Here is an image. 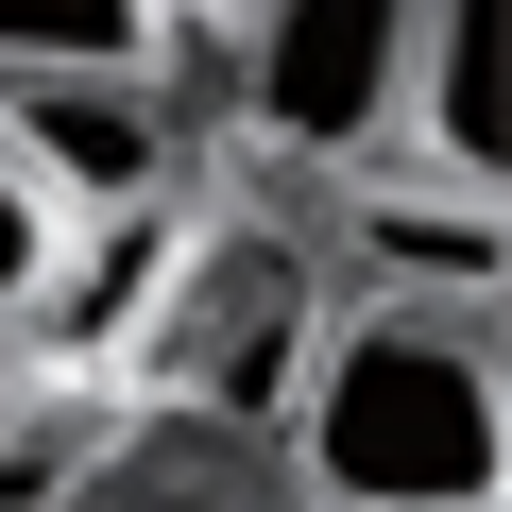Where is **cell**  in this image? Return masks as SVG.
Wrapping results in <instances>:
<instances>
[{"mask_svg": "<svg viewBox=\"0 0 512 512\" xmlns=\"http://www.w3.org/2000/svg\"><path fill=\"white\" fill-rule=\"evenodd\" d=\"M274 427H291L308 512H495L512 495V393H495L478 308L325 291V342H308Z\"/></svg>", "mask_w": 512, "mask_h": 512, "instance_id": "1", "label": "cell"}, {"mask_svg": "<svg viewBox=\"0 0 512 512\" xmlns=\"http://www.w3.org/2000/svg\"><path fill=\"white\" fill-rule=\"evenodd\" d=\"M308 342H325V274L291 239H205L188 274H171V308H154V393L171 410H205V427H274L291 410V376H308Z\"/></svg>", "mask_w": 512, "mask_h": 512, "instance_id": "2", "label": "cell"}, {"mask_svg": "<svg viewBox=\"0 0 512 512\" xmlns=\"http://www.w3.org/2000/svg\"><path fill=\"white\" fill-rule=\"evenodd\" d=\"M393 86H410V0H256L239 18V120L291 171L393 154Z\"/></svg>", "mask_w": 512, "mask_h": 512, "instance_id": "3", "label": "cell"}, {"mask_svg": "<svg viewBox=\"0 0 512 512\" xmlns=\"http://www.w3.org/2000/svg\"><path fill=\"white\" fill-rule=\"evenodd\" d=\"M393 171L512 205V0H410V86H393Z\"/></svg>", "mask_w": 512, "mask_h": 512, "instance_id": "4", "label": "cell"}, {"mask_svg": "<svg viewBox=\"0 0 512 512\" xmlns=\"http://www.w3.org/2000/svg\"><path fill=\"white\" fill-rule=\"evenodd\" d=\"M342 256H359V291L393 308H478L495 325V274H512V222L478 188H427L393 154H359V205H342Z\"/></svg>", "mask_w": 512, "mask_h": 512, "instance_id": "5", "label": "cell"}, {"mask_svg": "<svg viewBox=\"0 0 512 512\" xmlns=\"http://www.w3.org/2000/svg\"><path fill=\"white\" fill-rule=\"evenodd\" d=\"M0 137H18V171H35L69 222L171 205V171H188V137H171L154 86H0Z\"/></svg>", "mask_w": 512, "mask_h": 512, "instance_id": "6", "label": "cell"}, {"mask_svg": "<svg viewBox=\"0 0 512 512\" xmlns=\"http://www.w3.org/2000/svg\"><path fill=\"white\" fill-rule=\"evenodd\" d=\"M171 274H188V205H103V239L69 222L52 291H35L18 325H0V342H35V359H103V342H154Z\"/></svg>", "mask_w": 512, "mask_h": 512, "instance_id": "7", "label": "cell"}, {"mask_svg": "<svg viewBox=\"0 0 512 512\" xmlns=\"http://www.w3.org/2000/svg\"><path fill=\"white\" fill-rule=\"evenodd\" d=\"M171 0H0V86H154Z\"/></svg>", "mask_w": 512, "mask_h": 512, "instance_id": "8", "label": "cell"}, {"mask_svg": "<svg viewBox=\"0 0 512 512\" xmlns=\"http://www.w3.org/2000/svg\"><path fill=\"white\" fill-rule=\"evenodd\" d=\"M52 256H69V205L18 171V137H0V325H18V308L52 291Z\"/></svg>", "mask_w": 512, "mask_h": 512, "instance_id": "9", "label": "cell"}, {"mask_svg": "<svg viewBox=\"0 0 512 512\" xmlns=\"http://www.w3.org/2000/svg\"><path fill=\"white\" fill-rule=\"evenodd\" d=\"M69 512H103V495H69Z\"/></svg>", "mask_w": 512, "mask_h": 512, "instance_id": "10", "label": "cell"}]
</instances>
